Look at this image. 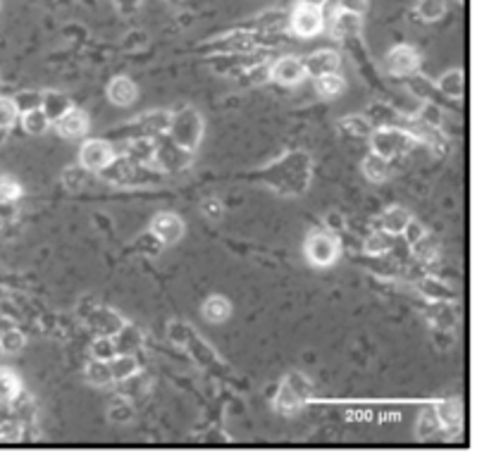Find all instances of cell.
Masks as SVG:
<instances>
[{"label": "cell", "mask_w": 489, "mask_h": 472, "mask_svg": "<svg viewBox=\"0 0 489 472\" xmlns=\"http://www.w3.org/2000/svg\"><path fill=\"white\" fill-rule=\"evenodd\" d=\"M150 229H153V234L158 236L162 243H174L184 234V222L174 213H160V215H155Z\"/></svg>", "instance_id": "8992f818"}, {"label": "cell", "mask_w": 489, "mask_h": 472, "mask_svg": "<svg viewBox=\"0 0 489 472\" xmlns=\"http://www.w3.org/2000/svg\"><path fill=\"white\" fill-rule=\"evenodd\" d=\"M55 129L60 136H65V138H79V136H84L86 129H89V120H86L84 113L69 108L57 117Z\"/></svg>", "instance_id": "ba28073f"}, {"label": "cell", "mask_w": 489, "mask_h": 472, "mask_svg": "<svg viewBox=\"0 0 489 472\" xmlns=\"http://www.w3.org/2000/svg\"><path fill=\"white\" fill-rule=\"evenodd\" d=\"M267 79H270V69H267V67L251 69V81H253V84H265Z\"/></svg>", "instance_id": "ab89813d"}, {"label": "cell", "mask_w": 489, "mask_h": 472, "mask_svg": "<svg viewBox=\"0 0 489 472\" xmlns=\"http://www.w3.org/2000/svg\"><path fill=\"white\" fill-rule=\"evenodd\" d=\"M108 98L115 105H129V103H134V98H136V86H134L129 79L118 77V79L110 81Z\"/></svg>", "instance_id": "7c38bea8"}, {"label": "cell", "mask_w": 489, "mask_h": 472, "mask_svg": "<svg viewBox=\"0 0 489 472\" xmlns=\"http://www.w3.org/2000/svg\"><path fill=\"white\" fill-rule=\"evenodd\" d=\"M20 194H22V189H20V184H17L15 179L0 177V203L15 201V198H20Z\"/></svg>", "instance_id": "83f0119b"}, {"label": "cell", "mask_w": 489, "mask_h": 472, "mask_svg": "<svg viewBox=\"0 0 489 472\" xmlns=\"http://www.w3.org/2000/svg\"><path fill=\"white\" fill-rule=\"evenodd\" d=\"M363 174L370 182H384L389 177V160H384L382 155L372 153L363 160Z\"/></svg>", "instance_id": "ac0fdd59"}, {"label": "cell", "mask_w": 489, "mask_h": 472, "mask_svg": "<svg viewBox=\"0 0 489 472\" xmlns=\"http://www.w3.org/2000/svg\"><path fill=\"white\" fill-rule=\"evenodd\" d=\"M444 10H446L444 0H420V3H418V15H420L425 22H437L444 15Z\"/></svg>", "instance_id": "d4e9b609"}, {"label": "cell", "mask_w": 489, "mask_h": 472, "mask_svg": "<svg viewBox=\"0 0 489 472\" xmlns=\"http://www.w3.org/2000/svg\"><path fill=\"white\" fill-rule=\"evenodd\" d=\"M404 231H406V236H409V243H418L425 236V229L418 222H413V220H411L409 224H406Z\"/></svg>", "instance_id": "d590c367"}, {"label": "cell", "mask_w": 489, "mask_h": 472, "mask_svg": "<svg viewBox=\"0 0 489 472\" xmlns=\"http://www.w3.org/2000/svg\"><path fill=\"white\" fill-rule=\"evenodd\" d=\"M344 79L339 77V74H323V77H318L316 81V89L320 96H325V98H334V96H339L341 91H344Z\"/></svg>", "instance_id": "ffe728a7"}, {"label": "cell", "mask_w": 489, "mask_h": 472, "mask_svg": "<svg viewBox=\"0 0 489 472\" xmlns=\"http://www.w3.org/2000/svg\"><path fill=\"white\" fill-rule=\"evenodd\" d=\"M439 91L449 98H461L463 96V72L461 69L446 72L444 77L439 79Z\"/></svg>", "instance_id": "44dd1931"}, {"label": "cell", "mask_w": 489, "mask_h": 472, "mask_svg": "<svg viewBox=\"0 0 489 472\" xmlns=\"http://www.w3.org/2000/svg\"><path fill=\"white\" fill-rule=\"evenodd\" d=\"M17 120V103L0 98V127H10Z\"/></svg>", "instance_id": "f546056e"}, {"label": "cell", "mask_w": 489, "mask_h": 472, "mask_svg": "<svg viewBox=\"0 0 489 472\" xmlns=\"http://www.w3.org/2000/svg\"><path fill=\"white\" fill-rule=\"evenodd\" d=\"M358 31H360V15L341 10V13L334 17V36L351 38V36H356Z\"/></svg>", "instance_id": "2e32d148"}, {"label": "cell", "mask_w": 489, "mask_h": 472, "mask_svg": "<svg viewBox=\"0 0 489 472\" xmlns=\"http://www.w3.org/2000/svg\"><path fill=\"white\" fill-rule=\"evenodd\" d=\"M409 222H411V215L406 213L404 208H389L380 220L382 229L387 231V234H401Z\"/></svg>", "instance_id": "9a60e30c"}, {"label": "cell", "mask_w": 489, "mask_h": 472, "mask_svg": "<svg viewBox=\"0 0 489 472\" xmlns=\"http://www.w3.org/2000/svg\"><path fill=\"white\" fill-rule=\"evenodd\" d=\"M291 27L299 36L304 38H311L323 29V13L320 8H311V5H301L299 10L291 17Z\"/></svg>", "instance_id": "5b68a950"}, {"label": "cell", "mask_w": 489, "mask_h": 472, "mask_svg": "<svg viewBox=\"0 0 489 472\" xmlns=\"http://www.w3.org/2000/svg\"><path fill=\"white\" fill-rule=\"evenodd\" d=\"M327 0H304V5H311V8H323Z\"/></svg>", "instance_id": "b9f144b4"}, {"label": "cell", "mask_w": 489, "mask_h": 472, "mask_svg": "<svg viewBox=\"0 0 489 472\" xmlns=\"http://www.w3.org/2000/svg\"><path fill=\"white\" fill-rule=\"evenodd\" d=\"M20 396V380H17L15 372L0 367V406L13 403V401Z\"/></svg>", "instance_id": "d6986e66"}, {"label": "cell", "mask_w": 489, "mask_h": 472, "mask_svg": "<svg viewBox=\"0 0 489 472\" xmlns=\"http://www.w3.org/2000/svg\"><path fill=\"white\" fill-rule=\"evenodd\" d=\"M24 129L29 134H43L48 129V115L43 110H29L24 115Z\"/></svg>", "instance_id": "484cf974"}, {"label": "cell", "mask_w": 489, "mask_h": 472, "mask_svg": "<svg viewBox=\"0 0 489 472\" xmlns=\"http://www.w3.org/2000/svg\"><path fill=\"white\" fill-rule=\"evenodd\" d=\"M113 162V145L106 141H89L81 148V167L84 170H106Z\"/></svg>", "instance_id": "277c9868"}, {"label": "cell", "mask_w": 489, "mask_h": 472, "mask_svg": "<svg viewBox=\"0 0 489 472\" xmlns=\"http://www.w3.org/2000/svg\"><path fill=\"white\" fill-rule=\"evenodd\" d=\"M341 8L346 10V13H356L360 15L365 10V0H341Z\"/></svg>", "instance_id": "f35d334b"}, {"label": "cell", "mask_w": 489, "mask_h": 472, "mask_svg": "<svg viewBox=\"0 0 489 472\" xmlns=\"http://www.w3.org/2000/svg\"><path fill=\"white\" fill-rule=\"evenodd\" d=\"M229 313H232V306L222 296H213V299H208L206 306H203V317L213 324H222L225 320L229 317Z\"/></svg>", "instance_id": "5bb4252c"}, {"label": "cell", "mask_w": 489, "mask_h": 472, "mask_svg": "<svg viewBox=\"0 0 489 472\" xmlns=\"http://www.w3.org/2000/svg\"><path fill=\"white\" fill-rule=\"evenodd\" d=\"M20 434L22 429L15 420H3V424H0V441H17Z\"/></svg>", "instance_id": "836d02e7"}, {"label": "cell", "mask_w": 489, "mask_h": 472, "mask_svg": "<svg viewBox=\"0 0 489 472\" xmlns=\"http://www.w3.org/2000/svg\"><path fill=\"white\" fill-rule=\"evenodd\" d=\"M203 210H206V215L211 220L222 217V203H218V201H206L203 203Z\"/></svg>", "instance_id": "74e56055"}, {"label": "cell", "mask_w": 489, "mask_h": 472, "mask_svg": "<svg viewBox=\"0 0 489 472\" xmlns=\"http://www.w3.org/2000/svg\"><path fill=\"white\" fill-rule=\"evenodd\" d=\"M339 129L348 134V136H368L370 134V120L356 117V115H348V117L339 120Z\"/></svg>", "instance_id": "cb8c5ba5"}, {"label": "cell", "mask_w": 489, "mask_h": 472, "mask_svg": "<svg viewBox=\"0 0 489 472\" xmlns=\"http://www.w3.org/2000/svg\"><path fill=\"white\" fill-rule=\"evenodd\" d=\"M91 351H93V358H96V360H106V363H108V360L115 355V343L108 341V339H98L96 343H93Z\"/></svg>", "instance_id": "1f68e13d"}, {"label": "cell", "mask_w": 489, "mask_h": 472, "mask_svg": "<svg viewBox=\"0 0 489 472\" xmlns=\"http://www.w3.org/2000/svg\"><path fill=\"white\" fill-rule=\"evenodd\" d=\"M409 136L418 138V141H423V143H427L430 148L439 150V153H444V150H446V138L439 134V127H432V124H427V122H423V120L411 122Z\"/></svg>", "instance_id": "30bf717a"}, {"label": "cell", "mask_w": 489, "mask_h": 472, "mask_svg": "<svg viewBox=\"0 0 489 472\" xmlns=\"http://www.w3.org/2000/svg\"><path fill=\"white\" fill-rule=\"evenodd\" d=\"M327 222H329V227H336V224H344V220H341V217H336V215H329V217H327Z\"/></svg>", "instance_id": "60d3db41"}, {"label": "cell", "mask_w": 489, "mask_h": 472, "mask_svg": "<svg viewBox=\"0 0 489 472\" xmlns=\"http://www.w3.org/2000/svg\"><path fill=\"white\" fill-rule=\"evenodd\" d=\"M423 294H427L430 299H451V291L449 287H444V284L434 282V279H425V282L420 284Z\"/></svg>", "instance_id": "f1b7e54d"}, {"label": "cell", "mask_w": 489, "mask_h": 472, "mask_svg": "<svg viewBox=\"0 0 489 472\" xmlns=\"http://www.w3.org/2000/svg\"><path fill=\"white\" fill-rule=\"evenodd\" d=\"M439 427H441V422H439V417H437V410L434 408H425L420 415V424H418V436H420V439H430V436H434L439 432Z\"/></svg>", "instance_id": "7402d4cb"}, {"label": "cell", "mask_w": 489, "mask_h": 472, "mask_svg": "<svg viewBox=\"0 0 489 472\" xmlns=\"http://www.w3.org/2000/svg\"><path fill=\"white\" fill-rule=\"evenodd\" d=\"M84 182H86L84 170H79V167H69V170H65V186H67V189L77 191V189L84 186Z\"/></svg>", "instance_id": "d6a6232c"}, {"label": "cell", "mask_w": 489, "mask_h": 472, "mask_svg": "<svg viewBox=\"0 0 489 472\" xmlns=\"http://www.w3.org/2000/svg\"><path fill=\"white\" fill-rule=\"evenodd\" d=\"M418 65H420V57H418V52L409 48V45H399V48H394L387 55V69L392 74H399V77L416 72Z\"/></svg>", "instance_id": "52a82bcc"}, {"label": "cell", "mask_w": 489, "mask_h": 472, "mask_svg": "<svg viewBox=\"0 0 489 472\" xmlns=\"http://www.w3.org/2000/svg\"><path fill=\"white\" fill-rule=\"evenodd\" d=\"M306 67V74L311 77H323V74H334L339 69V55L332 50H320L316 55H311L308 60L304 62Z\"/></svg>", "instance_id": "8fae6325"}, {"label": "cell", "mask_w": 489, "mask_h": 472, "mask_svg": "<svg viewBox=\"0 0 489 472\" xmlns=\"http://www.w3.org/2000/svg\"><path fill=\"white\" fill-rule=\"evenodd\" d=\"M311 396V382L306 380L304 375H289L287 382L279 387V394H277V410L282 413H291L296 410L299 406H304Z\"/></svg>", "instance_id": "7a4b0ae2"}, {"label": "cell", "mask_w": 489, "mask_h": 472, "mask_svg": "<svg viewBox=\"0 0 489 472\" xmlns=\"http://www.w3.org/2000/svg\"><path fill=\"white\" fill-rule=\"evenodd\" d=\"M306 77V67L296 57H282L279 62L270 67V79L279 81V84H296Z\"/></svg>", "instance_id": "9c48e42d"}, {"label": "cell", "mask_w": 489, "mask_h": 472, "mask_svg": "<svg viewBox=\"0 0 489 472\" xmlns=\"http://www.w3.org/2000/svg\"><path fill=\"white\" fill-rule=\"evenodd\" d=\"M413 145V138L409 136V131L404 129H394V127H382L380 131H375L372 136V150L377 155H382L384 160H392L397 155L409 153Z\"/></svg>", "instance_id": "6da1fadb"}, {"label": "cell", "mask_w": 489, "mask_h": 472, "mask_svg": "<svg viewBox=\"0 0 489 472\" xmlns=\"http://www.w3.org/2000/svg\"><path fill=\"white\" fill-rule=\"evenodd\" d=\"M389 248H392V243H389V238L384 234H375L365 241V250H368L370 255H382V253H387Z\"/></svg>", "instance_id": "4dcf8cb0"}, {"label": "cell", "mask_w": 489, "mask_h": 472, "mask_svg": "<svg viewBox=\"0 0 489 472\" xmlns=\"http://www.w3.org/2000/svg\"><path fill=\"white\" fill-rule=\"evenodd\" d=\"M423 122H427V124L432 127H439L441 124V115H439V108L437 105H425L423 108Z\"/></svg>", "instance_id": "e575fe53"}, {"label": "cell", "mask_w": 489, "mask_h": 472, "mask_svg": "<svg viewBox=\"0 0 489 472\" xmlns=\"http://www.w3.org/2000/svg\"><path fill=\"white\" fill-rule=\"evenodd\" d=\"M437 410V417H439L441 427H446L451 432H456L458 427H461V420H463V413H461V403L458 401H444V403H439L434 408Z\"/></svg>", "instance_id": "4fadbf2b"}, {"label": "cell", "mask_w": 489, "mask_h": 472, "mask_svg": "<svg viewBox=\"0 0 489 472\" xmlns=\"http://www.w3.org/2000/svg\"><path fill=\"white\" fill-rule=\"evenodd\" d=\"M22 346H24V336H22V331L8 329L3 336H0V351L3 353H17Z\"/></svg>", "instance_id": "4316f807"}, {"label": "cell", "mask_w": 489, "mask_h": 472, "mask_svg": "<svg viewBox=\"0 0 489 472\" xmlns=\"http://www.w3.org/2000/svg\"><path fill=\"white\" fill-rule=\"evenodd\" d=\"M306 253H308V260H311L313 265L325 267V265H332V262L336 260L339 246H336V241L329 234H313L306 243Z\"/></svg>", "instance_id": "3957f363"}, {"label": "cell", "mask_w": 489, "mask_h": 472, "mask_svg": "<svg viewBox=\"0 0 489 472\" xmlns=\"http://www.w3.org/2000/svg\"><path fill=\"white\" fill-rule=\"evenodd\" d=\"M91 324H93V329L101 331L103 336H113V334H118V331H122V320L113 310L96 313L91 317Z\"/></svg>", "instance_id": "e0dca14e"}, {"label": "cell", "mask_w": 489, "mask_h": 472, "mask_svg": "<svg viewBox=\"0 0 489 472\" xmlns=\"http://www.w3.org/2000/svg\"><path fill=\"white\" fill-rule=\"evenodd\" d=\"M86 377H89V382L103 387V384L113 382V370H110V365L106 360H93V363H89V367H86Z\"/></svg>", "instance_id": "603a6c76"}, {"label": "cell", "mask_w": 489, "mask_h": 472, "mask_svg": "<svg viewBox=\"0 0 489 472\" xmlns=\"http://www.w3.org/2000/svg\"><path fill=\"white\" fill-rule=\"evenodd\" d=\"M115 5H118V10L122 15H132L139 10V5H141V0H115Z\"/></svg>", "instance_id": "8d00e7d4"}]
</instances>
